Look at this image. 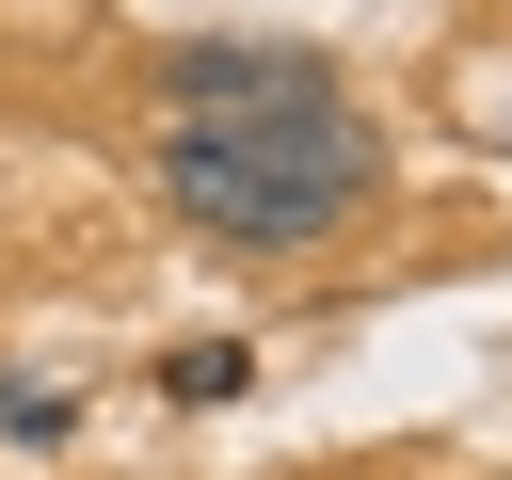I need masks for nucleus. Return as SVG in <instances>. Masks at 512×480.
<instances>
[{"instance_id": "5", "label": "nucleus", "mask_w": 512, "mask_h": 480, "mask_svg": "<svg viewBox=\"0 0 512 480\" xmlns=\"http://www.w3.org/2000/svg\"><path fill=\"white\" fill-rule=\"evenodd\" d=\"M480 128H496V144H512V80H496V64H480Z\"/></svg>"}, {"instance_id": "3", "label": "nucleus", "mask_w": 512, "mask_h": 480, "mask_svg": "<svg viewBox=\"0 0 512 480\" xmlns=\"http://www.w3.org/2000/svg\"><path fill=\"white\" fill-rule=\"evenodd\" d=\"M160 384H176V400H192V416H224V400H240V384H256V352H240V336H192V352H176V368H160Z\"/></svg>"}, {"instance_id": "2", "label": "nucleus", "mask_w": 512, "mask_h": 480, "mask_svg": "<svg viewBox=\"0 0 512 480\" xmlns=\"http://www.w3.org/2000/svg\"><path fill=\"white\" fill-rule=\"evenodd\" d=\"M320 80H336V64L288 48V32H176V48L144 64L160 128H176V112H272V96H320Z\"/></svg>"}, {"instance_id": "4", "label": "nucleus", "mask_w": 512, "mask_h": 480, "mask_svg": "<svg viewBox=\"0 0 512 480\" xmlns=\"http://www.w3.org/2000/svg\"><path fill=\"white\" fill-rule=\"evenodd\" d=\"M0 432L16 448H64V384H0Z\"/></svg>"}, {"instance_id": "1", "label": "nucleus", "mask_w": 512, "mask_h": 480, "mask_svg": "<svg viewBox=\"0 0 512 480\" xmlns=\"http://www.w3.org/2000/svg\"><path fill=\"white\" fill-rule=\"evenodd\" d=\"M384 176H400V144H384V112H368L352 80L272 96V112H176V128H160V192H176V224L224 240V256H320V240L368 224Z\"/></svg>"}]
</instances>
